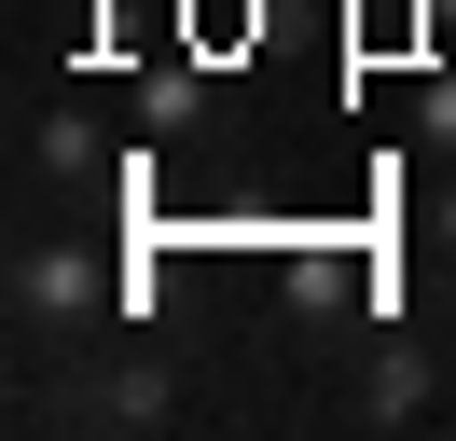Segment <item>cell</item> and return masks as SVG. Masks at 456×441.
<instances>
[{"mask_svg": "<svg viewBox=\"0 0 456 441\" xmlns=\"http://www.w3.org/2000/svg\"><path fill=\"white\" fill-rule=\"evenodd\" d=\"M415 235H428V248H443V262H456V152H443V180H428V207H415Z\"/></svg>", "mask_w": 456, "mask_h": 441, "instance_id": "cell-5", "label": "cell"}, {"mask_svg": "<svg viewBox=\"0 0 456 441\" xmlns=\"http://www.w3.org/2000/svg\"><path fill=\"white\" fill-rule=\"evenodd\" d=\"M111 331V248L97 235H14V345L56 373Z\"/></svg>", "mask_w": 456, "mask_h": 441, "instance_id": "cell-2", "label": "cell"}, {"mask_svg": "<svg viewBox=\"0 0 456 441\" xmlns=\"http://www.w3.org/2000/svg\"><path fill=\"white\" fill-rule=\"evenodd\" d=\"M28 180L42 193H97V180H111V152H97L84 110H28Z\"/></svg>", "mask_w": 456, "mask_h": 441, "instance_id": "cell-4", "label": "cell"}, {"mask_svg": "<svg viewBox=\"0 0 456 441\" xmlns=\"http://www.w3.org/2000/svg\"><path fill=\"white\" fill-rule=\"evenodd\" d=\"M42 428H84V441H152L194 413V358L180 345H139V331H97L84 358H56V373L28 386Z\"/></svg>", "mask_w": 456, "mask_h": 441, "instance_id": "cell-1", "label": "cell"}, {"mask_svg": "<svg viewBox=\"0 0 456 441\" xmlns=\"http://www.w3.org/2000/svg\"><path fill=\"white\" fill-rule=\"evenodd\" d=\"M428 413H443V358H428V345H360L346 428H428Z\"/></svg>", "mask_w": 456, "mask_h": 441, "instance_id": "cell-3", "label": "cell"}]
</instances>
